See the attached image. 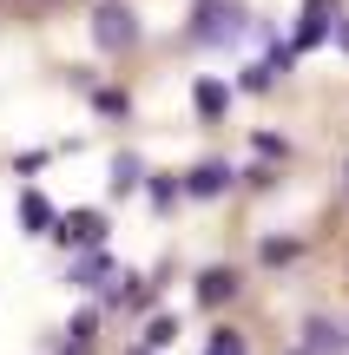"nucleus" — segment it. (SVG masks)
Listing matches in <instances>:
<instances>
[{"label": "nucleus", "mask_w": 349, "mask_h": 355, "mask_svg": "<svg viewBox=\"0 0 349 355\" xmlns=\"http://www.w3.org/2000/svg\"><path fill=\"white\" fill-rule=\"evenodd\" d=\"M92 40H99L105 53L139 46V13H132V7H119V0H105V7L92 13Z\"/></svg>", "instance_id": "1"}, {"label": "nucleus", "mask_w": 349, "mask_h": 355, "mask_svg": "<svg viewBox=\"0 0 349 355\" xmlns=\"http://www.w3.org/2000/svg\"><path fill=\"white\" fill-rule=\"evenodd\" d=\"M60 243H99L105 237V224H99V211H73V217H60V230H53Z\"/></svg>", "instance_id": "2"}, {"label": "nucleus", "mask_w": 349, "mask_h": 355, "mask_svg": "<svg viewBox=\"0 0 349 355\" xmlns=\"http://www.w3.org/2000/svg\"><path fill=\"white\" fill-rule=\"evenodd\" d=\"M198 33H205V40H224V33H244V7H211Z\"/></svg>", "instance_id": "3"}, {"label": "nucleus", "mask_w": 349, "mask_h": 355, "mask_svg": "<svg viewBox=\"0 0 349 355\" xmlns=\"http://www.w3.org/2000/svg\"><path fill=\"white\" fill-rule=\"evenodd\" d=\"M323 33H330V0H310L303 7V26H297V46H316Z\"/></svg>", "instance_id": "4"}, {"label": "nucleus", "mask_w": 349, "mask_h": 355, "mask_svg": "<svg viewBox=\"0 0 349 355\" xmlns=\"http://www.w3.org/2000/svg\"><path fill=\"white\" fill-rule=\"evenodd\" d=\"M198 296H205V303H224V296H237V277L231 270H205V277H198Z\"/></svg>", "instance_id": "5"}, {"label": "nucleus", "mask_w": 349, "mask_h": 355, "mask_svg": "<svg viewBox=\"0 0 349 355\" xmlns=\"http://www.w3.org/2000/svg\"><path fill=\"white\" fill-rule=\"evenodd\" d=\"M224 105H231V86H224V79H205V86H198V112H205V119H218Z\"/></svg>", "instance_id": "6"}, {"label": "nucleus", "mask_w": 349, "mask_h": 355, "mask_svg": "<svg viewBox=\"0 0 349 355\" xmlns=\"http://www.w3.org/2000/svg\"><path fill=\"white\" fill-rule=\"evenodd\" d=\"M224 184H231V171H224V165H198L191 171V191H198V198H218Z\"/></svg>", "instance_id": "7"}, {"label": "nucleus", "mask_w": 349, "mask_h": 355, "mask_svg": "<svg viewBox=\"0 0 349 355\" xmlns=\"http://www.w3.org/2000/svg\"><path fill=\"white\" fill-rule=\"evenodd\" d=\"M145 184V165L139 158H112V191H139Z\"/></svg>", "instance_id": "8"}, {"label": "nucleus", "mask_w": 349, "mask_h": 355, "mask_svg": "<svg viewBox=\"0 0 349 355\" xmlns=\"http://www.w3.org/2000/svg\"><path fill=\"white\" fill-rule=\"evenodd\" d=\"M20 217H26L33 230H46V224H53V204L40 198V191H26V198H20Z\"/></svg>", "instance_id": "9"}, {"label": "nucleus", "mask_w": 349, "mask_h": 355, "mask_svg": "<svg viewBox=\"0 0 349 355\" xmlns=\"http://www.w3.org/2000/svg\"><path fill=\"white\" fill-rule=\"evenodd\" d=\"M343 343V336L337 329H330V322H310V355H330V349H337Z\"/></svg>", "instance_id": "10"}, {"label": "nucleus", "mask_w": 349, "mask_h": 355, "mask_svg": "<svg viewBox=\"0 0 349 355\" xmlns=\"http://www.w3.org/2000/svg\"><path fill=\"white\" fill-rule=\"evenodd\" d=\"M205 355H244V336H218V343H211Z\"/></svg>", "instance_id": "11"}, {"label": "nucleus", "mask_w": 349, "mask_h": 355, "mask_svg": "<svg viewBox=\"0 0 349 355\" xmlns=\"http://www.w3.org/2000/svg\"><path fill=\"white\" fill-rule=\"evenodd\" d=\"M337 40H343V53H349V20H343V33H337Z\"/></svg>", "instance_id": "12"}]
</instances>
